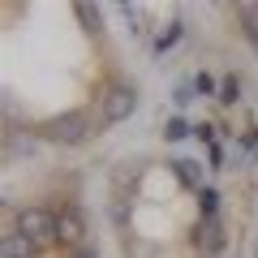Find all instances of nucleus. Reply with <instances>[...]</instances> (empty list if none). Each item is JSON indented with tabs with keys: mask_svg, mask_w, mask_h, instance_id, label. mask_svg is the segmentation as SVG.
I'll return each mask as SVG.
<instances>
[{
	"mask_svg": "<svg viewBox=\"0 0 258 258\" xmlns=\"http://www.w3.org/2000/svg\"><path fill=\"white\" fill-rule=\"evenodd\" d=\"M18 232H22V237H26L35 249L60 237V232H56V220H52L47 211H39V207H30V211H22V215H18Z\"/></svg>",
	"mask_w": 258,
	"mask_h": 258,
	"instance_id": "f257e3e1",
	"label": "nucleus"
},
{
	"mask_svg": "<svg viewBox=\"0 0 258 258\" xmlns=\"http://www.w3.org/2000/svg\"><path fill=\"white\" fill-rule=\"evenodd\" d=\"M194 86H198V95H211V91H215V82H211V78H207V74L198 78V82H194Z\"/></svg>",
	"mask_w": 258,
	"mask_h": 258,
	"instance_id": "f8f14e48",
	"label": "nucleus"
},
{
	"mask_svg": "<svg viewBox=\"0 0 258 258\" xmlns=\"http://www.w3.org/2000/svg\"><path fill=\"white\" fill-rule=\"evenodd\" d=\"M26 151H35V138L13 129V134H9V155H26Z\"/></svg>",
	"mask_w": 258,
	"mask_h": 258,
	"instance_id": "0eeeda50",
	"label": "nucleus"
},
{
	"mask_svg": "<svg viewBox=\"0 0 258 258\" xmlns=\"http://www.w3.org/2000/svg\"><path fill=\"white\" fill-rule=\"evenodd\" d=\"M172 168L181 172V181L189 185V189H203V168L194 164V159H172Z\"/></svg>",
	"mask_w": 258,
	"mask_h": 258,
	"instance_id": "423d86ee",
	"label": "nucleus"
},
{
	"mask_svg": "<svg viewBox=\"0 0 258 258\" xmlns=\"http://www.w3.org/2000/svg\"><path fill=\"white\" fill-rule=\"evenodd\" d=\"M198 241H203V249H220V241H224V232H220V215H207L203 220V232H198Z\"/></svg>",
	"mask_w": 258,
	"mask_h": 258,
	"instance_id": "39448f33",
	"label": "nucleus"
},
{
	"mask_svg": "<svg viewBox=\"0 0 258 258\" xmlns=\"http://www.w3.org/2000/svg\"><path fill=\"white\" fill-rule=\"evenodd\" d=\"M237 95H241V86H237V78H228V82H224V99L232 103V99H237Z\"/></svg>",
	"mask_w": 258,
	"mask_h": 258,
	"instance_id": "9b49d317",
	"label": "nucleus"
},
{
	"mask_svg": "<svg viewBox=\"0 0 258 258\" xmlns=\"http://www.w3.org/2000/svg\"><path fill=\"white\" fill-rule=\"evenodd\" d=\"M47 134H52L56 142H82L86 138V120L82 116H64V120H56Z\"/></svg>",
	"mask_w": 258,
	"mask_h": 258,
	"instance_id": "7ed1b4c3",
	"label": "nucleus"
},
{
	"mask_svg": "<svg viewBox=\"0 0 258 258\" xmlns=\"http://www.w3.org/2000/svg\"><path fill=\"white\" fill-rule=\"evenodd\" d=\"M176 35H181V22H172V26H168V35H159V43H155V47H159V52H168V43H172Z\"/></svg>",
	"mask_w": 258,
	"mask_h": 258,
	"instance_id": "9d476101",
	"label": "nucleus"
},
{
	"mask_svg": "<svg viewBox=\"0 0 258 258\" xmlns=\"http://www.w3.org/2000/svg\"><path fill=\"white\" fill-rule=\"evenodd\" d=\"M134 108H138V91H134V86H112L108 99H103V120L116 125V120H125Z\"/></svg>",
	"mask_w": 258,
	"mask_h": 258,
	"instance_id": "f03ea898",
	"label": "nucleus"
},
{
	"mask_svg": "<svg viewBox=\"0 0 258 258\" xmlns=\"http://www.w3.org/2000/svg\"><path fill=\"white\" fill-rule=\"evenodd\" d=\"M164 134H168V142H181L185 134H189V125H185V120H172V125H168Z\"/></svg>",
	"mask_w": 258,
	"mask_h": 258,
	"instance_id": "1a4fd4ad",
	"label": "nucleus"
},
{
	"mask_svg": "<svg viewBox=\"0 0 258 258\" xmlns=\"http://www.w3.org/2000/svg\"><path fill=\"white\" fill-rule=\"evenodd\" d=\"M56 232H60L64 241H78V237H82V224H78L74 215H69V220H56Z\"/></svg>",
	"mask_w": 258,
	"mask_h": 258,
	"instance_id": "6e6552de",
	"label": "nucleus"
},
{
	"mask_svg": "<svg viewBox=\"0 0 258 258\" xmlns=\"http://www.w3.org/2000/svg\"><path fill=\"white\" fill-rule=\"evenodd\" d=\"M30 254H35V245H30V241L22 237L18 228L5 232V258H30Z\"/></svg>",
	"mask_w": 258,
	"mask_h": 258,
	"instance_id": "20e7f679",
	"label": "nucleus"
}]
</instances>
